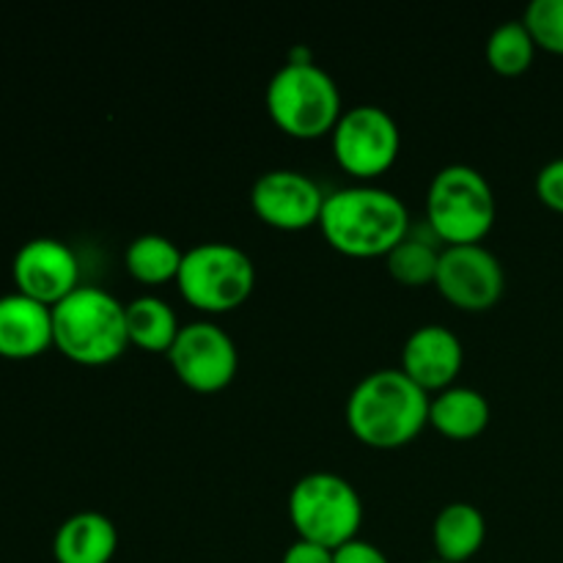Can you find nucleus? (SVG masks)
Masks as SVG:
<instances>
[{
	"mask_svg": "<svg viewBox=\"0 0 563 563\" xmlns=\"http://www.w3.org/2000/svg\"><path fill=\"white\" fill-rule=\"evenodd\" d=\"M432 396L401 368L366 374L346 399V427L357 443L377 451L410 445L429 427Z\"/></svg>",
	"mask_w": 563,
	"mask_h": 563,
	"instance_id": "1",
	"label": "nucleus"
},
{
	"mask_svg": "<svg viewBox=\"0 0 563 563\" xmlns=\"http://www.w3.org/2000/svg\"><path fill=\"white\" fill-rule=\"evenodd\" d=\"M537 44L522 20H509L495 27L487 38V64L500 77H520L531 69Z\"/></svg>",
	"mask_w": 563,
	"mask_h": 563,
	"instance_id": "20",
	"label": "nucleus"
},
{
	"mask_svg": "<svg viewBox=\"0 0 563 563\" xmlns=\"http://www.w3.org/2000/svg\"><path fill=\"white\" fill-rule=\"evenodd\" d=\"M333 563H390L388 555L372 542H363L361 537L355 542H346L344 548L333 550Z\"/></svg>",
	"mask_w": 563,
	"mask_h": 563,
	"instance_id": "24",
	"label": "nucleus"
},
{
	"mask_svg": "<svg viewBox=\"0 0 563 563\" xmlns=\"http://www.w3.org/2000/svg\"><path fill=\"white\" fill-rule=\"evenodd\" d=\"M487 542V520L482 509L473 504L456 500L440 509L432 526V544L438 561L467 563Z\"/></svg>",
	"mask_w": 563,
	"mask_h": 563,
	"instance_id": "17",
	"label": "nucleus"
},
{
	"mask_svg": "<svg viewBox=\"0 0 563 563\" xmlns=\"http://www.w3.org/2000/svg\"><path fill=\"white\" fill-rule=\"evenodd\" d=\"M429 563H445V561H438V559H434V561H429Z\"/></svg>",
	"mask_w": 563,
	"mask_h": 563,
	"instance_id": "26",
	"label": "nucleus"
},
{
	"mask_svg": "<svg viewBox=\"0 0 563 563\" xmlns=\"http://www.w3.org/2000/svg\"><path fill=\"white\" fill-rule=\"evenodd\" d=\"M264 104L284 135L295 141H319L333 135L344 102L333 77L317 66L308 49H295L291 58L269 77Z\"/></svg>",
	"mask_w": 563,
	"mask_h": 563,
	"instance_id": "3",
	"label": "nucleus"
},
{
	"mask_svg": "<svg viewBox=\"0 0 563 563\" xmlns=\"http://www.w3.org/2000/svg\"><path fill=\"white\" fill-rule=\"evenodd\" d=\"M465 363L460 335L445 324H423L412 330L401 350V372L429 396L451 388Z\"/></svg>",
	"mask_w": 563,
	"mask_h": 563,
	"instance_id": "13",
	"label": "nucleus"
},
{
	"mask_svg": "<svg viewBox=\"0 0 563 563\" xmlns=\"http://www.w3.org/2000/svg\"><path fill=\"white\" fill-rule=\"evenodd\" d=\"M168 361L181 385L196 394H220L234 383L240 352L234 339L220 324L201 319V322L181 324Z\"/></svg>",
	"mask_w": 563,
	"mask_h": 563,
	"instance_id": "9",
	"label": "nucleus"
},
{
	"mask_svg": "<svg viewBox=\"0 0 563 563\" xmlns=\"http://www.w3.org/2000/svg\"><path fill=\"white\" fill-rule=\"evenodd\" d=\"M53 344L77 366H108L130 350L126 306L99 286H80L53 308Z\"/></svg>",
	"mask_w": 563,
	"mask_h": 563,
	"instance_id": "4",
	"label": "nucleus"
},
{
	"mask_svg": "<svg viewBox=\"0 0 563 563\" xmlns=\"http://www.w3.org/2000/svg\"><path fill=\"white\" fill-rule=\"evenodd\" d=\"M537 198L553 212L563 214V157L550 159L537 176Z\"/></svg>",
	"mask_w": 563,
	"mask_h": 563,
	"instance_id": "23",
	"label": "nucleus"
},
{
	"mask_svg": "<svg viewBox=\"0 0 563 563\" xmlns=\"http://www.w3.org/2000/svg\"><path fill=\"white\" fill-rule=\"evenodd\" d=\"M522 25L531 33L537 49L563 55V0H533L526 9Z\"/></svg>",
	"mask_w": 563,
	"mask_h": 563,
	"instance_id": "22",
	"label": "nucleus"
},
{
	"mask_svg": "<svg viewBox=\"0 0 563 563\" xmlns=\"http://www.w3.org/2000/svg\"><path fill=\"white\" fill-rule=\"evenodd\" d=\"M489 418H493V410H489L487 396L465 385H451L440 390L429 405V427L454 443H467L487 432Z\"/></svg>",
	"mask_w": 563,
	"mask_h": 563,
	"instance_id": "16",
	"label": "nucleus"
},
{
	"mask_svg": "<svg viewBox=\"0 0 563 563\" xmlns=\"http://www.w3.org/2000/svg\"><path fill=\"white\" fill-rule=\"evenodd\" d=\"M330 146L339 168L366 185L394 168L399 159L401 132L388 110L377 104H355L341 113L330 135Z\"/></svg>",
	"mask_w": 563,
	"mask_h": 563,
	"instance_id": "8",
	"label": "nucleus"
},
{
	"mask_svg": "<svg viewBox=\"0 0 563 563\" xmlns=\"http://www.w3.org/2000/svg\"><path fill=\"white\" fill-rule=\"evenodd\" d=\"M498 218L493 185L471 165H445L427 190V223L445 247L482 245Z\"/></svg>",
	"mask_w": 563,
	"mask_h": 563,
	"instance_id": "5",
	"label": "nucleus"
},
{
	"mask_svg": "<svg viewBox=\"0 0 563 563\" xmlns=\"http://www.w3.org/2000/svg\"><path fill=\"white\" fill-rule=\"evenodd\" d=\"M53 344V308L11 291L0 297V357L33 361Z\"/></svg>",
	"mask_w": 563,
	"mask_h": 563,
	"instance_id": "14",
	"label": "nucleus"
},
{
	"mask_svg": "<svg viewBox=\"0 0 563 563\" xmlns=\"http://www.w3.org/2000/svg\"><path fill=\"white\" fill-rule=\"evenodd\" d=\"M185 251L163 234H141L130 242L124 253V267L130 278L143 286H163L179 275Z\"/></svg>",
	"mask_w": 563,
	"mask_h": 563,
	"instance_id": "19",
	"label": "nucleus"
},
{
	"mask_svg": "<svg viewBox=\"0 0 563 563\" xmlns=\"http://www.w3.org/2000/svg\"><path fill=\"white\" fill-rule=\"evenodd\" d=\"M319 231L341 256L385 258L410 236V212L396 192L374 185H352L330 192Z\"/></svg>",
	"mask_w": 563,
	"mask_h": 563,
	"instance_id": "2",
	"label": "nucleus"
},
{
	"mask_svg": "<svg viewBox=\"0 0 563 563\" xmlns=\"http://www.w3.org/2000/svg\"><path fill=\"white\" fill-rule=\"evenodd\" d=\"M176 286L187 306L220 317L245 306L256 286V267L251 256L231 242H201L185 251Z\"/></svg>",
	"mask_w": 563,
	"mask_h": 563,
	"instance_id": "6",
	"label": "nucleus"
},
{
	"mask_svg": "<svg viewBox=\"0 0 563 563\" xmlns=\"http://www.w3.org/2000/svg\"><path fill=\"white\" fill-rule=\"evenodd\" d=\"M434 286L445 302L467 313L489 311L506 291L504 264L484 245H456L440 251Z\"/></svg>",
	"mask_w": 563,
	"mask_h": 563,
	"instance_id": "10",
	"label": "nucleus"
},
{
	"mask_svg": "<svg viewBox=\"0 0 563 563\" xmlns=\"http://www.w3.org/2000/svg\"><path fill=\"white\" fill-rule=\"evenodd\" d=\"M289 522L302 542L339 550L361 533L363 500L344 476L308 473L289 493Z\"/></svg>",
	"mask_w": 563,
	"mask_h": 563,
	"instance_id": "7",
	"label": "nucleus"
},
{
	"mask_svg": "<svg viewBox=\"0 0 563 563\" xmlns=\"http://www.w3.org/2000/svg\"><path fill=\"white\" fill-rule=\"evenodd\" d=\"M438 264L440 251H434L432 242L418 240V236H407V240H401L399 245L385 256V267H388L390 278H394L396 284L407 286V289L434 286Z\"/></svg>",
	"mask_w": 563,
	"mask_h": 563,
	"instance_id": "21",
	"label": "nucleus"
},
{
	"mask_svg": "<svg viewBox=\"0 0 563 563\" xmlns=\"http://www.w3.org/2000/svg\"><path fill=\"white\" fill-rule=\"evenodd\" d=\"M11 278L20 295L47 308H55L82 286L75 251L55 236L27 240L11 262Z\"/></svg>",
	"mask_w": 563,
	"mask_h": 563,
	"instance_id": "12",
	"label": "nucleus"
},
{
	"mask_svg": "<svg viewBox=\"0 0 563 563\" xmlns=\"http://www.w3.org/2000/svg\"><path fill=\"white\" fill-rule=\"evenodd\" d=\"M179 330V317H176V311L163 297L143 295L126 302V335H130V346H137L143 352H165L168 355Z\"/></svg>",
	"mask_w": 563,
	"mask_h": 563,
	"instance_id": "18",
	"label": "nucleus"
},
{
	"mask_svg": "<svg viewBox=\"0 0 563 563\" xmlns=\"http://www.w3.org/2000/svg\"><path fill=\"white\" fill-rule=\"evenodd\" d=\"M119 550V531L102 511H77L53 537L55 563H110Z\"/></svg>",
	"mask_w": 563,
	"mask_h": 563,
	"instance_id": "15",
	"label": "nucleus"
},
{
	"mask_svg": "<svg viewBox=\"0 0 563 563\" xmlns=\"http://www.w3.org/2000/svg\"><path fill=\"white\" fill-rule=\"evenodd\" d=\"M328 196L311 176L275 168L251 187V209L264 225L278 231H306L319 225Z\"/></svg>",
	"mask_w": 563,
	"mask_h": 563,
	"instance_id": "11",
	"label": "nucleus"
},
{
	"mask_svg": "<svg viewBox=\"0 0 563 563\" xmlns=\"http://www.w3.org/2000/svg\"><path fill=\"white\" fill-rule=\"evenodd\" d=\"M280 563H333V550L297 539L295 544H289Z\"/></svg>",
	"mask_w": 563,
	"mask_h": 563,
	"instance_id": "25",
	"label": "nucleus"
}]
</instances>
